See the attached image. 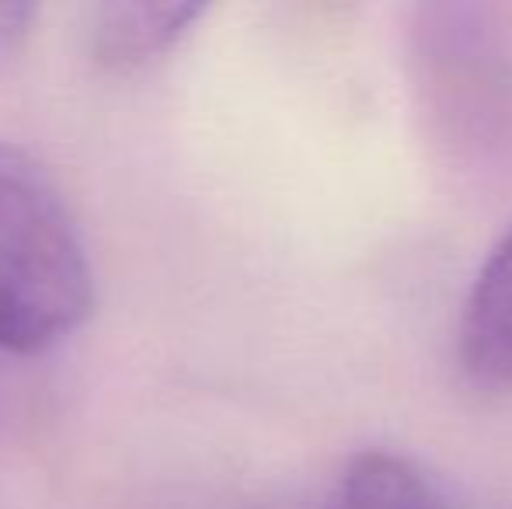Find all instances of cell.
Returning a JSON list of instances; mask_svg holds the SVG:
<instances>
[{"instance_id": "obj_1", "label": "cell", "mask_w": 512, "mask_h": 509, "mask_svg": "<svg viewBox=\"0 0 512 509\" xmlns=\"http://www.w3.org/2000/svg\"><path fill=\"white\" fill-rule=\"evenodd\" d=\"M95 311V265L49 168L0 140V356H39Z\"/></svg>"}, {"instance_id": "obj_2", "label": "cell", "mask_w": 512, "mask_h": 509, "mask_svg": "<svg viewBox=\"0 0 512 509\" xmlns=\"http://www.w3.org/2000/svg\"><path fill=\"white\" fill-rule=\"evenodd\" d=\"M206 4L185 0H115L91 11L88 49L98 67L133 74L168 56L192 32Z\"/></svg>"}, {"instance_id": "obj_3", "label": "cell", "mask_w": 512, "mask_h": 509, "mask_svg": "<svg viewBox=\"0 0 512 509\" xmlns=\"http://www.w3.org/2000/svg\"><path fill=\"white\" fill-rule=\"evenodd\" d=\"M460 363L481 384H512V227L481 265L467 297Z\"/></svg>"}, {"instance_id": "obj_4", "label": "cell", "mask_w": 512, "mask_h": 509, "mask_svg": "<svg viewBox=\"0 0 512 509\" xmlns=\"http://www.w3.org/2000/svg\"><path fill=\"white\" fill-rule=\"evenodd\" d=\"M35 18H39V7L28 0H0V56L14 53L28 39Z\"/></svg>"}]
</instances>
